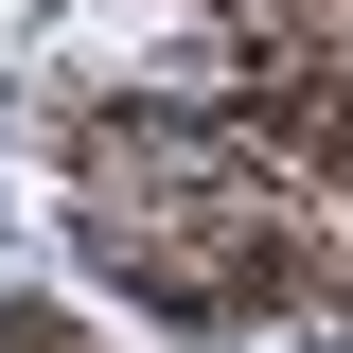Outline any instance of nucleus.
I'll return each instance as SVG.
<instances>
[{"instance_id": "1", "label": "nucleus", "mask_w": 353, "mask_h": 353, "mask_svg": "<svg viewBox=\"0 0 353 353\" xmlns=\"http://www.w3.org/2000/svg\"><path fill=\"white\" fill-rule=\"evenodd\" d=\"M0 353H71V336H53V318H0Z\"/></svg>"}]
</instances>
